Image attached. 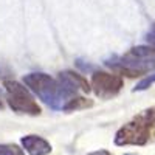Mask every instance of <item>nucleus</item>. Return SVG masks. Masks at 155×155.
Masks as SVG:
<instances>
[{"mask_svg": "<svg viewBox=\"0 0 155 155\" xmlns=\"http://www.w3.org/2000/svg\"><path fill=\"white\" fill-rule=\"evenodd\" d=\"M23 82L51 109H62L64 96L58 81L53 78L45 73H30L23 78Z\"/></svg>", "mask_w": 155, "mask_h": 155, "instance_id": "f257e3e1", "label": "nucleus"}, {"mask_svg": "<svg viewBox=\"0 0 155 155\" xmlns=\"http://www.w3.org/2000/svg\"><path fill=\"white\" fill-rule=\"evenodd\" d=\"M6 88V99L9 107L17 113H27V115H39L41 107L34 101L31 93L17 81H5Z\"/></svg>", "mask_w": 155, "mask_h": 155, "instance_id": "f03ea898", "label": "nucleus"}, {"mask_svg": "<svg viewBox=\"0 0 155 155\" xmlns=\"http://www.w3.org/2000/svg\"><path fill=\"white\" fill-rule=\"evenodd\" d=\"M106 65L127 76H141L146 71L155 68V58H137L132 54H126L123 58H112L106 61Z\"/></svg>", "mask_w": 155, "mask_h": 155, "instance_id": "7ed1b4c3", "label": "nucleus"}, {"mask_svg": "<svg viewBox=\"0 0 155 155\" xmlns=\"http://www.w3.org/2000/svg\"><path fill=\"white\" fill-rule=\"evenodd\" d=\"M150 134V124H147L141 116L132 123L124 124L115 135V144L127 146V144H138L143 146L147 143Z\"/></svg>", "mask_w": 155, "mask_h": 155, "instance_id": "20e7f679", "label": "nucleus"}, {"mask_svg": "<svg viewBox=\"0 0 155 155\" xmlns=\"http://www.w3.org/2000/svg\"><path fill=\"white\" fill-rule=\"evenodd\" d=\"M123 78L118 74H110L106 71H95L92 76V87L96 96L102 99H109L120 93L123 88Z\"/></svg>", "mask_w": 155, "mask_h": 155, "instance_id": "39448f33", "label": "nucleus"}, {"mask_svg": "<svg viewBox=\"0 0 155 155\" xmlns=\"http://www.w3.org/2000/svg\"><path fill=\"white\" fill-rule=\"evenodd\" d=\"M58 84L61 87V92H62L64 98L74 96L78 93V90L90 92V84L81 74L73 73V71H61L59 78H58Z\"/></svg>", "mask_w": 155, "mask_h": 155, "instance_id": "423d86ee", "label": "nucleus"}, {"mask_svg": "<svg viewBox=\"0 0 155 155\" xmlns=\"http://www.w3.org/2000/svg\"><path fill=\"white\" fill-rule=\"evenodd\" d=\"M22 146L30 155H47L51 152V144L37 135H27L22 138Z\"/></svg>", "mask_w": 155, "mask_h": 155, "instance_id": "0eeeda50", "label": "nucleus"}, {"mask_svg": "<svg viewBox=\"0 0 155 155\" xmlns=\"http://www.w3.org/2000/svg\"><path fill=\"white\" fill-rule=\"evenodd\" d=\"M93 106V101L92 99H87L82 96H76L68 99L67 104H64L62 109L65 112H73V110H81V109H87V107H92Z\"/></svg>", "mask_w": 155, "mask_h": 155, "instance_id": "6e6552de", "label": "nucleus"}, {"mask_svg": "<svg viewBox=\"0 0 155 155\" xmlns=\"http://www.w3.org/2000/svg\"><path fill=\"white\" fill-rule=\"evenodd\" d=\"M0 155H25V152L16 144H0Z\"/></svg>", "mask_w": 155, "mask_h": 155, "instance_id": "1a4fd4ad", "label": "nucleus"}, {"mask_svg": "<svg viewBox=\"0 0 155 155\" xmlns=\"http://www.w3.org/2000/svg\"><path fill=\"white\" fill-rule=\"evenodd\" d=\"M152 84H155V73H152V74L146 76L144 79H141V81L135 85L134 92H141V90H146V88H149Z\"/></svg>", "mask_w": 155, "mask_h": 155, "instance_id": "9d476101", "label": "nucleus"}, {"mask_svg": "<svg viewBox=\"0 0 155 155\" xmlns=\"http://www.w3.org/2000/svg\"><path fill=\"white\" fill-rule=\"evenodd\" d=\"M141 118H143L147 124H150V126H155V107H152V109H149V110H146L143 115H140Z\"/></svg>", "mask_w": 155, "mask_h": 155, "instance_id": "9b49d317", "label": "nucleus"}, {"mask_svg": "<svg viewBox=\"0 0 155 155\" xmlns=\"http://www.w3.org/2000/svg\"><path fill=\"white\" fill-rule=\"evenodd\" d=\"M76 67H78V68H81L84 73H87V71H93V70H95L93 65H90V64H84L82 59H76Z\"/></svg>", "mask_w": 155, "mask_h": 155, "instance_id": "f8f14e48", "label": "nucleus"}, {"mask_svg": "<svg viewBox=\"0 0 155 155\" xmlns=\"http://www.w3.org/2000/svg\"><path fill=\"white\" fill-rule=\"evenodd\" d=\"M146 39H147V42H149V45H150V47H155V25L152 27V30L147 33Z\"/></svg>", "mask_w": 155, "mask_h": 155, "instance_id": "ddd939ff", "label": "nucleus"}, {"mask_svg": "<svg viewBox=\"0 0 155 155\" xmlns=\"http://www.w3.org/2000/svg\"><path fill=\"white\" fill-rule=\"evenodd\" d=\"M88 155H112V153L107 152V150H96V152H92V153H88Z\"/></svg>", "mask_w": 155, "mask_h": 155, "instance_id": "4468645a", "label": "nucleus"}, {"mask_svg": "<svg viewBox=\"0 0 155 155\" xmlns=\"http://www.w3.org/2000/svg\"><path fill=\"white\" fill-rule=\"evenodd\" d=\"M126 155H134V153H126Z\"/></svg>", "mask_w": 155, "mask_h": 155, "instance_id": "2eb2a0df", "label": "nucleus"}]
</instances>
